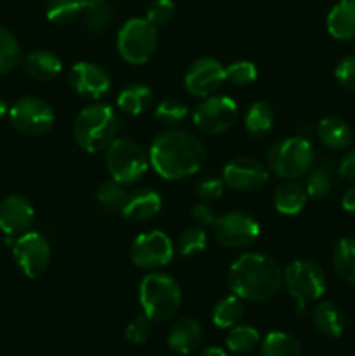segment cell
<instances>
[{
    "label": "cell",
    "instance_id": "21",
    "mask_svg": "<svg viewBox=\"0 0 355 356\" xmlns=\"http://www.w3.org/2000/svg\"><path fill=\"white\" fill-rule=\"evenodd\" d=\"M23 68L28 76L37 82H51L61 73L63 63L51 51H33L23 59Z\"/></svg>",
    "mask_w": 355,
    "mask_h": 356
},
{
    "label": "cell",
    "instance_id": "24",
    "mask_svg": "<svg viewBox=\"0 0 355 356\" xmlns=\"http://www.w3.org/2000/svg\"><path fill=\"white\" fill-rule=\"evenodd\" d=\"M306 190L294 179H284V183L275 188L274 205L281 214L296 216L305 209L306 205Z\"/></svg>",
    "mask_w": 355,
    "mask_h": 356
},
{
    "label": "cell",
    "instance_id": "6",
    "mask_svg": "<svg viewBox=\"0 0 355 356\" xmlns=\"http://www.w3.org/2000/svg\"><path fill=\"white\" fill-rule=\"evenodd\" d=\"M108 174L111 179L124 186L136 184L146 174L150 167L148 153L136 141L127 138H115L104 153Z\"/></svg>",
    "mask_w": 355,
    "mask_h": 356
},
{
    "label": "cell",
    "instance_id": "47",
    "mask_svg": "<svg viewBox=\"0 0 355 356\" xmlns=\"http://www.w3.org/2000/svg\"><path fill=\"white\" fill-rule=\"evenodd\" d=\"M6 113H9V106H7L6 99H3V97L0 96V118L6 117Z\"/></svg>",
    "mask_w": 355,
    "mask_h": 356
},
{
    "label": "cell",
    "instance_id": "39",
    "mask_svg": "<svg viewBox=\"0 0 355 356\" xmlns=\"http://www.w3.org/2000/svg\"><path fill=\"white\" fill-rule=\"evenodd\" d=\"M174 16V2L173 0H152L146 7L145 19L152 23L153 26H166Z\"/></svg>",
    "mask_w": 355,
    "mask_h": 356
},
{
    "label": "cell",
    "instance_id": "1",
    "mask_svg": "<svg viewBox=\"0 0 355 356\" xmlns=\"http://www.w3.org/2000/svg\"><path fill=\"white\" fill-rule=\"evenodd\" d=\"M148 159L160 177L178 181L194 176L202 169L205 148L197 136L181 129H171L153 139Z\"/></svg>",
    "mask_w": 355,
    "mask_h": 356
},
{
    "label": "cell",
    "instance_id": "32",
    "mask_svg": "<svg viewBox=\"0 0 355 356\" xmlns=\"http://www.w3.org/2000/svg\"><path fill=\"white\" fill-rule=\"evenodd\" d=\"M21 59L23 56L19 42L6 26L0 24V75L13 72L16 66H19Z\"/></svg>",
    "mask_w": 355,
    "mask_h": 356
},
{
    "label": "cell",
    "instance_id": "42",
    "mask_svg": "<svg viewBox=\"0 0 355 356\" xmlns=\"http://www.w3.org/2000/svg\"><path fill=\"white\" fill-rule=\"evenodd\" d=\"M338 83L348 90H355V56H347L334 70Z\"/></svg>",
    "mask_w": 355,
    "mask_h": 356
},
{
    "label": "cell",
    "instance_id": "36",
    "mask_svg": "<svg viewBox=\"0 0 355 356\" xmlns=\"http://www.w3.org/2000/svg\"><path fill=\"white\" fill-rule=\"evenodd\" d=\"M153 117L160 124L174 127V125H180L181 122H184V118L188 117V106L180 99H166L155 108Z\"/></svg>",
    "mask_w": 355,
    "mask_h": 356
},
{
    "label": "cell",
    "instance_id": "3",
    "mask_svg": "<svg viewBox=\"0 0 355 356\" xmlns=\"http://www.w3.org/2000/svg\"><path fill=\"white\" fill-rule=\"evenodd\" d=\"M118 117L110 104L94 103L82 108L73 122V138L87 153L106 149L115 141Z\"/></svg>",
    "mask_w": 355,
    "mask_h": 356
},
{
    "label": "cell",
    "instance_id": "44",
    "mask_svg": "<svg viewBox=\"0 0 355 356\" xmlns=\"http://www.w3.org/2000/svg\"><path fill=\"white\" fill-rule=\"evenodd\" d=\"M340 176L345 181H352L355 183V149H350L348 153H345V156L340 162Z\"/></svg>",
    "mask_w": 355,
    "mask_h": 356
},
{
    "label": "cell",
    "instance_id": "5",
    "mask_svg": "<svg viewBox=\"0 0 355 356\" xmlns=\"http://www.w3.org/2000/svg\"><path fill=\"white\" fill-rule=\"evenodd\" d=\"M313 160L315 153L312 143L299 136L274 143L267 153L268 169L282 179H298L308 174Z\"/></svg>",
    "mask_w": 355,
    "mask_h": 356
},
{
    "label": "cell",
    "instance_id": "34",
    "mask_svg": "<svg viewBox=\"0 0 355 356\" xmlns=\"http://www.w3.org/2000/svg\"><path fill=\"white\" fill-rule=\"evenodd\" d=\"M111 17H113V13L106 0H89L87 2L86 10H84V21L90 31L106 30L111 23Z\"/></svg>",
    "mask_w": 355,
    "mask_h": 356
},
{
    "label": "cell",
    "instance_id": "23",
    "mask_svg": "<svg viewBox=\"0 0 355 356\" xmlns=\"http://www.w3.org/2000/svg\"><path fill=\"white\" fill-rule=\"evenodd\" d=\"M312 323L322 336L336 339V337H340L343 334L345 325H347V318H345L343 312L336 305H333L329 301H324L319 302L312 309Z\"/></svg>",
    "mask_w": 355,
    "mask_h": 356
},
{
    "label": "cell",
    "instance_id": "15",
    "mask_svg": "<svg viewBox=\"0 0 355 356\" xmlns=\"http://www.w3.org/2000/svg\"><path fill=\"white\" fill-rule=\"evenodd\" d=\"M223 181L237 191H256L268 181V169L251 156H235L223 169Z\"/></svg>",
    "mask_w": 355,
    "mask_h": 356
},
{
    "label": "cell",
    "instance_id": "16",
    "mask_svg": "<svg viewBox=\"0 0 355 356\" xmlns=\"http://www.w3.org/2000/svg\"><path fill=\"white\" fill-rule=\"evenodd\" d=\"M68 83L79 96L87 99H100L110 90V75L101 66L89 61H80L70 68Z\"/></svg>",
    "mask_w": 355,
    "mask_h": 356
},
{
    "label": "cell",
    "instance_id": "22",
    "mask_svg": "<svg viewBox=\"0 0 355 356\" xmlns=\"http://www.w3.org/2000/svg\"><path fill=\"white\" fill-rule=\"evenodd\" d=\"M317 136L320 143L331 149H345L354 139V131L347 120L340 117H324L317 124Z\"/></svg>",
    "mask_w": 355,
    "mask_h": 356
},
{
    "label": "cell",
    "instance_id": "9",
    "mask_svg": "<svg viewBox=\"0 0 355 356\" xmlns=\"http://www.w3.org/2000/svg\"><path fill=\"white\" fill-rule=\"evenodd\" d=\"M56 115L47 101L40 97H19L9 108V122L14 131L24 136H44L54 127Z\"/></svg>",
    "mask_w": 355,
    "mask_h": 356
},
{
    "label": "cell",
    "instance_id": "26",
    "mask_svg": "<svg viewBox=\"0 0 355 356\" xmlns=\"http://www.w3.org/2000/svg\"><path fill=\"white\" fill-rule=\"evenodd\" d=\"M152 104V89L143 83H132L120 90L117 97V106L122 113L129 117H138L145 113Z\"/></svg>",
    "mask_w": 355,
    "mask_h": 356
},
{
    "label": "cell",
    "instance_id": "46",
    "mask_svg": "<svg viewBox=\"0 0 355 356\" xmlns=\"http://www.w3.org/2000/svg\"><path fill=\"white\" fill-rule=\"evenodd\" d=\"M198 356H228V355H226L225 351L221 350V348L209 346V348H205V350H202L200 355H198Z\"/></svg>",
    "mask_w": 355,
    "mask_h": 356
},
{
    "label": "cell",
    "instance_id": "41",
    "mask_svg": "<svg viewBox=\"0 0 355 356\" xmlns=\"http://www.w3.org/2000/svg\"><path fill=\"white\" fill-rule=\"evenodd\" d=\"M225 186L226 184L225 181H223V177L205 176L195 183V195H197V198H200L202 202L218 200L223 195V191H225Z\"/></svg>",
    "mask_w": 355,
    "mask_h": 356
},
{
    "label": "cell",
    "instance_id": "33",
    "mask_svg": "<svg viewBox=\"0 0 355 356\" xmlns=\"http://www.w3.org/2000/svg\"><path fill=\"white\" fill-rule=\"evenodd\" d=\"M260 344V332L251 325H235L226 336V348L233 353H249Z\"/></svg>",
    "mask_w": 355,
    "mask_h": 356
},
{
    "label": "cell",
    "instance_id": "43",
    "mask_svg": "<svg viewBox=\"0 0 355 356\" xmlns=\"http://www.w3.org/2000/svg\"><path fill=\"white\" fill-rule=\"evenodd\" d=\"M191 218H194V221L197 222L198 226H212L216 221L214 211H212V207H209L205 202L191 207Z\"/></svg>",
    "mask_w": 355,
    "mask_h": 356
},
{
    "label": "cell",
    "instance_id": "27",
    "mask_svg": "<svg viewBox=\"0 0 355 356\" xmlns=\"http://www.w3.org/2000/svg\"><path fill=\"white\" fill-rule=\"evenodd\" d=\"M275 124V111L265 101H256L249 106L247 110L246 118H244V125H246V131L249 132L254 138H261V136H267L271 131Z\"/></svg>",
    "mask_w": 355,
    "mask_h": 356
},
{
    "label": "cell",
    "instance_id": "12",
    "mask_svg": "<svg viewBox=\"0 0 355 356\" xmlns=\"http://www.w3.org/2000/svg\"><path fill=\"white\" fill-rule=\"evenodd\" d=\"M212 233L216 242L226 249H246L260 236V225L251 214L233 211L216 218Z\"/></svg>",
    "mask_w": 355,
    "mask_h": 356
},
{
    "label": "cell",
    "instance_id": "31",
    "mask_svg": "<svg viewBox=\"0 0 355 356\" xmlns=\"http://www.w3.org/2000/svg\"><path fill=\"white\" fill-rule=\"evenodd\" d=\"M129 198V191L122 183L115 179H106L97 186L96 200L106 212H122L125 202Z\"/></svg>",
    "mask_w": 355,
    "mask_h": 356
},
{
    "label": "cell",
    "instance_id": "40",
    "mask_svg": "<svg viewBox=\"0 0 355 356\" xmlns=\"http://www.w3.org/2000/svg\"><path fill=\"white\" fill-rule=\"evenodd\" d=\"M152 336V320L141 313L136 315L125 327V339L132 344H145Z\"/></svg>",
    "mask_w": 355,
    "mask_h": 356
},
{
    "label": "cell",
    "instance_id": "45",
    "mask_svg": "<svg viewBox=\"0 0 355 356\" xmlns=\"http://www.w3.org/2000/svg\"><path fill=\"white\" fill-rule=\"evenodd\" d=\"M341 205H343L345 211L348 214H354L355 216V186L350 188L347 193L343 195V200H341Z\"/></svg>",
    "mask_w": 355,
    "mask_h": 356
},
{
    "label": "cell",
    "instance_id": "20",
    "mask_svg": "<svg viewBox=\"0 0 355 356\" xmlns=\"http://www.w3.org/2000/svg\"><path fill=\"white\" fill-rule=\"evenodd\" d=\"M326 28L336 40H355V0H340L327 14Z\"/></svg>",
    "mask_w": 355,
    "mask_h": 356
},
{
    "label": "cell",
    "instance_id": "37",
    "mask_svg": "<svg viewBox=\"0 0 355 356\" xmlns=\"http://www.w3.org/2000/svg\"><path fill=\"white\" fill-rule=\"evenodd\" d=\"M306 195L312 198H324L333 190V174L327 167H317L310 169L305 183Z\"/></svg>",
    "mask_w": 355,
    "mask_h": 356
},
{
    "label": "cell",
    "instance_id": "19",
    "mask_svg": "<svg viewBox=\"0 0 355 356\" xmlns=\"http://www.w3.org/2000/svg\"><path fill=\"white\" fill-rule=\"evenodd\" d=\"M204 341V329L195 318H181L171 327L167 346L178 355H190L200 348Z\"/></svg>",
    "mask_w": 355,
    "mask_h": 356
},
{
    "label": "cell",
    "instance_id": "11",
    "mask_svg": "<svg viewBox=\"0 0 355 356\" xmlns=\"http://www.w3.org/2000/svg\"><path fill=\"white\" fill-rule=\"evenodd\" d=\"M129 257L132 264L141 270H159V268L167 266L174 257L173 240L164 232L153 229V232H145L136 236L129 249Z\"/></svg>",
    "mask_w": 355,
    "mask_h": 356
},
{
    "label": "cell",
    "instance_id": "18",
    "mask_svg": "<svg viewBox=\"0 0 355 356\" xmlns=\"http://www.w3.org/2000/svg\"><path fill=\"white\" fill-rule=\"evenodd\" d=\"M160 209H162V197L155 190L138 188L129 193L122 216L131 222H146L155 218Z\"/></svg>",
    "mask_w": 355,
    "mask_h": 356
},
{
    "label": "cell",
    "instance_id": "30",
    "mask_svg": "<svg viewBox=\"0 0 355 356\" xmlns=\"http://www.w3.org/2000/svg\"><path fill=\"white\" fill-rule=\"evenodd\" d=\"M261 356H301V346L291 334L268 332L261 341Z\"/></svg>",
    "mask_w": 355,
    "mask_h": 356
},
{
    "label": "cell",
    "instance_id": "7",
    "mask_svg": "<svg viewBox=\"0 0 355 356\" xmlns=\"http://www.w3.org/2000/svg\"><path fill=\"white\" fill-rule=\"evenodd\" d=\"M159 44L157 28L145 17L127 19L117 33V51L129 65H145L155 54Z\"/></svg>",
    "mask_w": 355,
    "mask_h": 356
},
{
    "label": "cell",
    "instance_id": "29",
    "mask_svg": "<svg viewBox=\"0 0 355 356\" xmlns=\"http://www.w3.org/2000/svg\"><path fill=\"white\" fill-rule=\"evenodd\" d=\"M87 2L89 0H49L45 7V16L51 23L59 24V26L72 24L73 21L84 16Z\"/></svg>",
    "mask_w": 355,
    "mask_h": 356
},
{
    "label": "cell",
    "instance_id": "38",
    "mask_svg": "<svg viewBox=\"0 0 355 356\" xmlns=\"http://www.w3.org/2000/svg\"><path fill=\"white\" fill-rule=\"evenodd\" d=\"M258 79V68L254 63L240 59V61L232 63L226 66V80L237 87H247Z\"/></svg>",
    "mask_w": 355,
    "mask_h": 356
},
{
    "label": "cell",
    "instance_id": "13",
    "mask_svg": "<svg viewBox=\"0 0 355 356\" xmlns=\"http://www.w3.org/2000/svg\"><path fill=\"white\" fill-rule=\"evenodd\" d=\"M13 256L26 278H38L51 263V243L42 233L26 232L13 243Z\"/></svg>",
    "mask_w": 355,
    "mask_h": 356
},
{
    "label": "cell",
    "instance_id": "8",
    "mask_svg": "<svg viewBox=\"0 0 355 356\" xmlns=\"http://www.w3.org/2000/svg\"><path fill=\"white\" fill-rule=\"evenodd\" d=\"M284 285L298 302V312H301L308 302L322 298L327 280L319 264L296 259L284 270Z\"/></svg>",
    "mask_w": 355,
    "mask_h": 356
},
{
    "label": "cell",
    "instance_id": "14",
    "mask_svg": "<svg viewBox=\"0 0 355 356\" xmlns=\"http://www.w3.org/2000/svg\"><path fill=\"white\" fill-rule=\"evenodd\" d=\"M226 80V68L214 58H198L184 73V89L195 97H209Z\"/></svg>",
    "mask_w": 355,
    "mask_h": 356
},
{
    "label": "cell",
    "instance_id": "4",
    "mask_svg": "<svg viewBox=\"0 0 355 356\" xmlns=\"http://www.w3.org/2000/svg\"><path fill=\"white\" fill-rule=\"evenodd\" d=\"M139 305L152 322L173 318L181 306V287L174 277L150 271L139 282Z\"/></svg>",
    "mask_w": 355,
    "mask_h": 356
},
{
    "label": "cell",
    "instance_id": "28",
    "mask_svg": "<svg viewBox=\"0 0 355 356\" xmlns=\"http://www.w3.org/2000/svg\"><path fill=\"white\" fill-rule=\"evenodd\" d=\"M242 318L244 301L235 294L219 299L212 309V323L218 329H232V327L239 325Z\"/></svg>",
    "mask_w": 355,
    "mask_h": 356
},
{
    "label": "cell",
    "instance_id": "25",
    "mask_svg": "<svg viewBox=\"0 0 355 356\" xmlns=\"http://www.w3.org/2000/svg\"><path fill=\"white\" fill-rule=\"evenodd\" d=\"M333 268L345 284H355V236H343L333 249Z\"/></svg>",
    "mask_w": 355,
    "mask_h": 356
},
{
    "label": "cell",
    "instance_id": "17",
    "mask_svg": "<svg viewBox=\"0 0 355 356\" xmlns=\"http://www.w3.org/2000/svg\"><path fill=\"white\" fill-rule=\"evenodd\" d=\"M33 218V205L21 195H9L0 202V232L7 236H19L26 233Z\"/></svg>",
    "mask_w": 355,
    "mask_h": 356
},
{
    "label": "cell",
    "instance_id": "35",
    "mask_svg": "<svg viewBox=\"0 0 355 356\" xmlns=\"http://www.w3.org/2000/svg\"><path fill=\"white\" fill-rule=\"evenodd\" d=\"M207 247V233L202 226L187 228L178 238V250L183 257H194L204 252Z\"/></svg>",
    "mask_w": 355,
    "mask_h": 356
},
{
    "label": "cell",
    "instance_id": "2",
    "mask_svg": "<svg viewBox=\"0 0 355 356\" xmlns=\"http://www.w3.org/2000/svg\"><path fill=\"white\" fill-rule=\"evenodd\" d=\"M228 285L242 301L265 302L275 298L284 285V271L274 257L247 252L230 266Z\"/></svg>",
    "mask_w": 355,
    "mask_h": 356
},
{
    "label": "cell",
    "instance_id": "10",
    "mask_svg": "<svg viewBox=\"0 0 355 356\" xmlns=\"http://www.w3.org/2000/svg\"><path fill=\"white\" fill-rule=\"evenodd\" d=\"M239 117L237 103L228 96L204 97L194 111V124L207 136H219L228 132Z\"/></svg>",
    "mask_w": 355,
    "mask_h": 356
}]
</instances>
